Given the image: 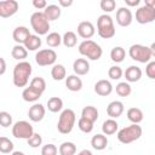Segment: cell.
Returning a JSON list of instances; mask_svg holds the SVG:
<instances>
[{
	"label": "cell",
	"mask_w": 155,
	"mask_h": 155,
	"mask_svg": "<svg viewBox=\"0 0 155 155\" xmlns=\"http://www.w3.org/2000/svg\"><path fill=\"white\" fill-rule=\"evenodd\" d=\"M31 64L27 61L18 62L13 68V85L16 87H24L27 86L29 78L31 75Z\"/></svg>",
	"instance_id": "6da1fadb"
},
{
	"label": "cell",
	"mask_w": 155,
	"mask_h": 155,
	"mask_svg": "<svg viewBox=\"0 0 155 155\" xmlns=\"http://www.w3.org/2000/svg\"><path fill=\"white\" fill-rule=\"evenodd\" d=\"M78 50L81 56L86 57L90 61H98L103 54L102 47L93 40H84L79 45Z\"/></svg>",
	"instance_id": "7a4b0ae2"
},
{
	"label": "cell",
	"mask_w": 155,
	"mask_h": 155,
	"mask_svg": "<svg viewBox=\"0 0 155 155\" xmlns=\"http://www.w3.org/2000/svg\"><path fill=\"white\" fill-rule=\"evenodd\" d=\"M143 131H142V127L139 125H136V124H132L130 126H126L121 130L117 131V140L122 144H130V143H133L136 140H138L142 136Z\"/></svg>",
	"instance_id": "3957f363"
},
{
	"label": "cell",
	"mask_w": 155,
	"mask_h": 155,
	"mask_svg": "<svg viewBox=\"0 0 155 155\" xmlns=\"http://www.w3.org/2000/svg\"><path fill=\"white\" fill-rule=\"evenodd\" d=\"M97 33L102 39H111L116 30L114 25V21L109 15H101L97 19Z\"/></svg>",
	"instance_id": "277c9868"
},
{
	"label": "cell",
	"mask_w": 155,
	"mask_h": 155,
	"mask_svg": "<svg viewBox=\"0 0 155 155\" xmlns=\"http://www.w3.org/2000/svg\"><path fill=\"white\" fill-rule=\"evenodd\" d=\"M76 121V115L73 109H64L62 110L58 122H57V130L62 134H68L73 131L74 125Z\"/></svg>",
	"instance_id": "5b68a950"
},
{
	"label": "cell",
	"mask_w": 155,
	"mask_h": 155,
	"mask_svg": "<svg viewBox=\"0 0 155 155\" xmlns=\"http://www.w3.org/2000/svg\"><path fill=\"white\" fill-rule=\"evenodd\" d=\"M30 25L36 35H46L50 30V22L45 17L44 12L36 11L30 16Z\"/></svg>",
	"instance_id": "8992f818"
},
{
	"label": "cell",
	"mask_w": 155,
	"mask_h": 155,
	"mask_svg": "<svg viewBox=\"0 0 155 155\" xmlns=\"http://www.w3.org/2000/svg\"><path fill=\"white\" fill-rule=\"evenodd\" d=\"M128 54L133 61L139 62V63H148L153 58L150 48L148 46H144V45H140V44L132 45L128 48Z\"/></svg>",
	"instance_id": "52a82bcc"
},
{
	"label": "cell",
	"mask_w": 155,
	"mask_h": 155,
	"mask_svg": "<svg viewBox=\"0 0 155 155\" xmlns=\"http://www.w3.org/2000/svg\"><path fill=\"white\" fill-rule=\"evenodd\" d=\"M33 133H34L33 126L25 120L17 121L12 126V136L17 139H29L33 136Z\"/></svg>",
	"instance_id": "ba28073f"
},
{
	"label": "cell",
	"mask_w": 155,
	"mask_h": 155,
	"mask_svg": "<svg viewBox=\"0 0 155 155\" xmlns=\"http://www.w3.org/2000/svg\"><path fill=\"white\" fill-rule=\"evenodd\" d=\"M57 61V53L52 48H44L39 50L35 54V62L40 67L53 65Z\"/></svg>",
	"instance_id": "9c48e42d"
},
{
	"label": "cell",
	"mask_w": 155,
	"mask_h": 155,
	"mask_svg": "<svg viewBox=\"0 0 155 155\" xmlns=\"http://www.w3.org/2000/svg\"><path fill=\"white\" fill-rule=\"evenodd\" d=\"M136 21L139 24H148L155 21V8L148 7L145 5L136 10Z\"/></svg>",
	"instance_id": "30bf717a"
},
{
	"label": "cell",
	"mask_w": 155,
	"mask_h": 155,
	"mask_svg": "<svg viewBox=\"0 0 155 155\" xmlns=\"http://www.w3.org/2000/svg\"><path fill=\"white\" fill-rule=\"evenodd\" d=\"M19 5L16 0H2L0 1V17L8 18L17 13Z\"/></svg>",
	"instance_id": "8fae6325"
},
{
	"label": "cell",
	"mask_w": 155,
	"mask_h": 155,
	"mask_svg": "<svg viewBox=\"0 0 155 155\" xmlns=\"http://www.w3.org/2000/svg\"><path fill=\"white\" fill-rule=\"evenodd\" d=\"M133 21V15L128 7H120L116 11V23L120 27H128Z\"/></svg>",
	"instance_id": "7c38bea8"
},
{
	"label": "cell",
	"mask_w": 155,
	"mask_h": 155,
	"mask_svg": "<svg viewBox=\"0 0 155 155\" xmlns=\"http://www.w3.org/2000/svg\"><path fill=\"white\" fill-rule=\"evenodd\" d=\"M96 28L90 21H84L78 24V35L81 36L85 40H91V38L94 35Z\"/></svg>",
	"instance_id": "4fadbf2b"
},
{
	"label": "cell",
	"mask_w": 155,
	"mask_h": 155,
	"mask_svg": "<svg viewBox=\"0 0 155 155\" xmlns=\"http://www.w3.org/2000/svg\"><path fill=\"white\" fill-rule=\"evenodd\" d=\"M45 113H46V109L45 107L41 104V103H35L33 104L29 110H28V116H29V120L33 121V122H39L41 121L44 117H45Z\"/></svg>",
	"instance_id": "5bb4252c"
},
{
	"label": "cell",
	"mask_w": 155,
	"mask_h": 155,
	"mask_svg": "<svg viewBox=\"0 0 155 155\" xmlns=\"http://www.w3.org/2000/svg\"><path fill=\"white\" fill-rule=\"evenodd\" d=\"M124 110H125V105L120 101H113L107 107V114H108V116H110V119H114V120L117 119V117H120L122 115Z\"/></svg>",
	"instance_id": "9a60e30c"
},
{
	"label": "cell",
	"mask_w": 155,
	"mask_h": 155,
	"mask_svg": "<svg viewBox=\"0 0 155 155\" xmlns=\"http://www.w3.org/2000/svg\"><path fill=\"white\" fill-rule=\"evenodd\" d=\"M94 92L98 96L107 97V96H109L113 92V85H111V82L109 80H105V79L98 80L94 84Z\"/></svg>",
	"instance_id": "2e32d148"
},
{
	"label": "cell",
	"mask_w": 155,
	"mask_h": 155,
	"mask_svg": "<svg viewBox=\"0 0 155 155\" xmlns=\"http://www.w3.org/2000/svg\"><path fill=\"white\" fill-rule=\"evenodd\" d=\"M142 69L137 65H130L125 71H124V76L126 79V82H137L140 80L142 78Z\"/></svg>",
	"instance_id": "e0dca14e"
},
{
	"label": "cell",
	"mask_w": 155,
	"mask_h": 155,
	"mask_svg": "<svg viewBox=\"0 0 155 155\" xmlns=\"http://www.w3.org/2000/svg\"><path fill=\"white\" fill-rule=\"evenodd\" d=\"M29 35H30V31L24 25H19V27L15 28V30L12 33V38L17 45H24V42L29 38Z\"/></svg>",
	"instance_id": "ac0fdd59"
},
{
	"label": "cell",
	"mask_w": 155,
	"mask_h": 155,
	"mask_svg": "<svg viewBox=\"0 0 155 155\" xmlns=\"http://www.w3.org/2000/svg\"><path fill=\"white\" fill-rule=\"evenodd\" d=\"M73 70L75 73V75L81 76V75H86L90 71V63L86 58H78L74 61L73 63Z\"/></svg>",
	"instance_id": "d6986e66"
},
{
	"label": "cell",
	"mask_w": 155,
	"mask_h": 155,
	"mask_svg": "<svg viewBox=\"0 0 155 155\" xmlns=\"http://www.w3.org/2000/svg\"><path fill=\"white\" fill-rule=\"evenodd\" d=\"M65 86H67V88L69 91L78 92V91H80L82 88V80L78 75H75V74L68 75L65 78Z\"/></svg>",
	"instance_id": "ffe728a7"
},
{
	"label": "cell",
	"mask_w": 155,
	"mask_h": 155,
	"mask_svg": "<svg viewBox=\"0 0 155 155\" xmlns=\"http://www.w3.org/2000/svg\"><path fill=\"white\" fill-rule=\"evenodd\" d=\"M61 12H62L61 7H59L58 5H54V4L47 5V6L45 7V10H44V15H45V17L47 18L48 22L58 19V18L61 17Z\"/></svg>",
	"instance_id": "44dd1931"
},
{
	"label": "cell",
	"mask_w": 155,
	"mask_h": 155,
	"mask_svg": "<svg viewBox=\"0 0 155 155\" xmlns=\"http://www.w3.org/2000/svg\"><path fill=\"white\" fill-rule=\"evenodd\" d=\"M41 44H42V41H41V39H40L39 35L30 34L29 38L25 40V42H24L23 46L25 47L27 51H36V50H39L41 47Z\"/></svg>",
	"instance_id": "7402d4cb"
},
{
	"label": "cell",
	"mask_w": 155,
	"mask_h": 155,
	"mask_svg": "<svg viewBox=\"0 0 155 155\" xmlns=\"http://www.w3.org/2000/svg\"><path fill=\"white\" fill-rule=\"evenodd\" d=\"M91 145L94 150H104L108 145V138L103 133L94 134L91 139Z\"/></svg>",
	"instance_id": "603a6c76"
},
{
	"label": "cell",
	"mask_w": 155,
	"mask_h": 155,
	"mask_svg": "<svg viewBox=\"0 0 155 155\" xmlns=\"http://www.w3.org/2000/svg\"><path fill=\"white\" fill-rule=\"evenodd\" d=\"M127 119L132 122V124H136V125H139L142 121H143V117H144V114L142 111V109L137 108V107H132L127 110Z\"/></svg>",
	"instance_id": "cb8c5ba5"
},
{
	"label": "cell",
	"mask_w": 155,
	"mask_h": 155,
	"mask_svg": "<svg viewBox=\"0 0 155 155\" xmlns=\"http://www.w3.org/2000/svg\"><path fill=\"white\" fill-rule=\"evenodd\" d=\"M119 130V124L114 119H108L102 125V132L104 136H111L116 133Z\"/></svg>",
	"instance_id": "d4e9b609"
},
{
	"label": "cell",
	"mask_w": 155,
	"mask_h": 155,
	"mask_svg": "<svg viewBox=\"0 0 155 155\" xmlns=\"http://www.w3.org/2000/svg\"><path fill=\"white\" fill-rule=\"evenodd\" d=\"M98 115H99L98 114V109L96 107H93V105H87L81 111V117H85V119L90 120L93 124L98 120Z\"/></svg>",
	"instance_id": "484cf974"
},
{
	"label": "cell",
	"mask_w": 155,
	"mask_h": 155,
	"mask_svg": "<svg viewBox=\"0 0 155 155\" xmlns=\"http://www.w3.org/2000/svg\"><path fill=\"white\" fill-rule=\"evenodd\" d=\"M51 76L56 81H61L67 78V70L63 64H53L51 69Z\"/></svg>",
	"instance_id": "4316f807"
},
{
	"label": "cell",
	"mask_w": 155,
	"mask_h": 155,
	"mask_svg": "<svg viewBox=\"0 0 155 155\" xmlns=\"http://www.w3.org/2000/svg\"><path fill=\"white\" fill-rule=\"evenodd\" d=\"M11 56H12V58H15V59L22 62V61H24V59L27 58L28 51L25 50V47H24L23 45H17V44H16V45L12 47V50H11Z\"/></svg>",
	"instance_id": "83f0119b"
},
{
	"label": "cell",
	"mask_w": 155,
	"mask_h": 155,
	"mask_svg": "<svg viewBox=\"0 0 155 155\" xmlns=\"http://www.w3.org/2000/svg\"><path fill=\"white\" fill-rule=\"evenodd\" d=\"M62 44L68 47V48H71V47H75L76 44H78V36L74 31H65L64 35L62 36Z\"/></svg>",
	"instance_id": "f1b7e54d"
},
{
	"label": "cell",
	"mask_w": 155,
	"mask_h": 155,
	"mask_svg": "<svg viewBox=\"0 0 155 155\" xmlns=\"http://www.w3.org/2000/svg\"><path fill=\"white\" fill-rule=\"evenodd\" d=\"M41 97V93L36 92L35 90H33L31 87H25L22 92V98L25 101V102H29V103H34L36 101H39V98Z\"/></svg>",
	"instance_id": "f546056e"
},
{
	"label": "cell",
	"mask_w": 155,
	"mask_h": 155,
	"mask_svg": "<svg viewBox=\"0 0 155 155\" xmlns=\"http://www.w3.org/2000/svg\"><path fill=\"white\" fill-rule=\"evenodd\" d=\"M126 57V51L121 46H115L110 51V58L115 63H121Z\"/></svg>",
	"instance_id": "4dcf8cb0"
},
{
	"label": "cell",
	"mask_w": 155,
	"mask_h": 155,
	"mask_svg": "<svg viewBox=\"0 0 155 155\" xmlns=\"http://www.w3.org/2000/svg\"><path fill=\"white\" fill-rule=\"evenodd\" d=\"M59 155H75L76 145L73 142H63L58 148Z\"/></svg>",
	"instance_id": "1f68e13d"
},
{
	"label": "cell",
	"mask_w": 155,
	"mask_h": 155,
	"mask_svg": "<svg viewBox=\"0 0 155 155\" xmlns=\"http://www.w3.org/2000/svg\"><path fill=\"white\" fill-rule=\"evenodd\" d=\"M29 87H31L33 90H35L36 92L42 94L44 91L46 90V81L41 76H35V78L31 79V81L29 84Z\"/></svg>",
	"instance_id": "d6a6232c"
},
{
	"label": "cell",
	"mask_w": 155,
	"mask_h": 155,
	"mask_svg": "<svg viewBox=\"0 0 155 155\" xmlns=\"http://www.w3.org/2000/svg\"><path fill=\"white\" fill-rule=\"evenodd\" d=\"M47 109L51 113H58L63 109V101L59 97H51L47 101Z\"/></svg>",
	"instance_id": "836d02e7"
},
{
	"label": "cell",
	"mask_w": 155,
	"mask_h": 155,
	"mask_svg": "<svg viewBox=\"0 0 155 155\" xmlns=\"http://www.w3.org/2000/svg\"><path fill=\"white\" fill-rule=\"evenodd\" d=\"M115 92H116V94L120 96V97H128V96L131 94V92H132V87H131V85H130L128 82L122 81V82H119V84L116 85Z\"/></svg>",
	"instance_id": "e575fe53"
},
{
	"label": "cell",
	"mask_w": 155,
	"mask_h": 155,
	"mask_svg": "<svg viewBox=\"0 0 155 155\" xmlns=\"http://www.w3.org/2000/svg\"><path fill=\"white\" fill-rule=\"evenodd\" d=\"M46 44L50 46V47H58L61 44H62V36L59 35V33L57 31H52V33H48L47 36H46Z\"/></svg>",
	"instance_id": "d590c367"
},
{
	"label": "cell",
	"mask_w": 155,
	"mask_h": 155,
	"mask_svg": "<svg viewBox=\"0 0 155 155\" xmlns=\"http://www.w3.org/2000/svg\"><path fill=\"white\" fill-rule=\"evenodd\" d=\"M13 143L7 137H0V153L11 154L13 151Z\"/></svg>",
	"instance_id": "8d00e7d4"
},
{
	"label": "cell",
	"mask_w": 155,
	"mask_h": 155,
	"mask_svg": "<svg viewBox=\"0 0 155 155\" xmlns=\"http://www.w3.org/2000/svg\"><path fill=\"white\" fill-rule=\"evenodd\" d=\"M78 127L84 133H91L93 130V122H91L90 120H87L85 117H80L78 121Z\"/></svg>",
	"instance_id": "74e56055"
},
{
	"label": "cell",
	"mask_w": 155,
	"mask_h": 155,
	"mask_svg": "<svg viewBox=\"0 0 155 155\" xmlns=\"http://www.w3.org/2000/svg\"><path fill=\"white\" fill-rule=\"evenodd\" d=\"M99 5H101V8L105 12V15L113 12L116 8V1L115 0H102Z\"/></svg>",
	"instance_id": "f35d334b"
},
{
	"label": "cell",
	"mask_w": 155,
	"mask_h": 155,
	"mask_svg": "<svg viewBox=\"0 0 155 155\" xmlns=\"http://www.w3.org/2000/svg\"><path fill=\"white\" fill-rule=\"evenodd\" d=\"M122 75H124V71L119 65H113L108 70V76L111 80H119V79L122 78Z\"/></svg>",
	"instance_id": "ab89813d"
},
{
	"label": "cell",
	"mask_w": 155,
	"mask_h": 155,
	"mask_svg": "<svg viewBox=\"0 0 155 155\" xmlns=\"http://www.w3.org/2000/svg\"><path fill=\"white\" fill-rule=\"evenodd\" d=\"M0 126L10 127L12 126V115L7 111H0Z\"/></svg>",
	"instance_id": "60d3db41"
},
{
	"label": "cell",
	"mask_w": 155,
	"mask_h": 155,
	"mask_svg": "<svg viewBox=\"0 0 155 155\" xmlns=\"http://www.w3.org/2000/svg\"><path fill=\"white\" fill-rule=\"evenodd\" d=\"M27 143H28V145L29 147H31V148H39L41 144H42V137L39 134V133H33V136L29 138V139H27Z\"/></svg>",
	"instance_id": "b9f144b4"
},
{
	"label": "cell",
	"mask_w": 155,
	"mask_h": 155,
	"mask_svg": "<svg viewBox=\"0 0 155 155\" xmlns=\"http://www.w3.org/2000/svg\"><path fill=\"white\" fill-rule=\"evenodd\" d=\"M57 153H58V149L52 143L46 144L41 148V155H57Z\"/></svg>",
	"instance_id": "7bdbcfd3"
},
{
	"label": "cell",
	"mask_w": 155,
	"mask_h": 155,
	"mask_svg": "<svg viewBox=\"0 0 155 155\" xmlns=\"http://www.w3.org/2000/svg\"><path fill=\"white\" fill-rule=\"evenodd\" d=\"M145 74L149 79L154 80L155 79V62L154 61H150L147 63V67H145Z\"/></svg>",
	"instance_id": "ee69618b"
},
{
	"label": "cell",
	"mask_w": 155,
	"mask_h": 155,
	"mask_svg": "<svg viewBox=\"0 0 155 155\" xmlns=\"http://www.w3.org/2000/svg\"><path fill=\"white\" fill-rule=\"evenodd\" d=\"M31 4L36 10H45V7L47 6L46 0H33Z\"/></svg>",
	"instance_id": "f6af8a7d"
},
{
	"label": "cell",
	"mask_w": 155,
	"mask_h": 155,
	"mask_svg": "<svg viewBox=\"0 0 155 155\" xmlns=\"http://www.w3.org/2000/svg\"><path fill=\"white\" fill-rule=\"evenodd\" d=\"M73 5V0H59L58 6L59 7H69Z\"/></svg>",
	"instance_id": "bcb514c9"
},
{
	"label": "cell",
	"mask_w": 155,
	"mask_h": 155,
	"mask_svg": "<svg viewBox=\"0 0 155 155\" xmlns=\"http://www.w3.org/2000/svg\"><path fill=\"white\" fill-rule=\"evenodd\" d=\"M5 71H6V61L2 57H0V76L4 75Z\"/></svg>",
	"instance_id": "7dc6e473"
},
{
	"label": "cell",
	"mask_w": 155,
	"mask_h": 155,
	"mask_svg": "<svg viewBox=\"0 0 155 155\" xmlns=\"http://www.w3.org/2000/svg\"><path fill=\"white\" fill-rule=\"evenodd\" d=\"M125 4L128 7H134V6H138L140 4V0H125Z\"/></svg>",
	"instance_id": "c3c4849f"
},
{
	"label": "cell",
	"mask_w": 155,
	"mask_h": 155,
	"mask_svg": "<svg viewBox=\"0 0 155 155\" xmlns=\"http://www.w3.org/2000/svg\"><path fill=\"white\" fill-rule=\"evenodd\" d=\"M145 6L148 7H151V8H155V0H145Z\"/></svg>",
	"instance_id": "681fc988"
},
{
	"label": "cell",
	"mask_w": 155,
	"mask_h": 155,
	"mask_svg": "<svg viewBox=\"0 0 155 155\" xmlns=\"http://www.w3.org/2000/svg\"><path fill=\"white\" fill-rule=\"evenodd\" d=\"M78 155H92V153L90 150H87V149H84L80 153H78Z\"/></svg>",
	"instance_id": "f907efd6"
},
{
	"label": "cell",
	"mask_w": 155,
	"mask_h": 155,
	"mask_svg": "<svg viewBox=\"0 0 155 155\" xmlns=\"http://www.w3.org/2000/svg\"><path fill=\"white\" fill-rule=\"evenodd\" d=\"M149 48H150V52H151L153 57H155V44H151V45L149 46Z\"/></svg>",
	"instance_id": "816d5d0a"
},
{
	"label": "cell",
	"mask_w": 155,
	"mask_h": 155,
	"mask_svg": "<svg viewBox=\"0 0 155 155\" xmlns=\"http://www.w3.org/2000/svg\"><path fill=\"white\" fill-rule=\"evenodd\" d=\"M11 155H25L23 151H19V150H15V151H12L11 153Z\"/></svg>",
	"instance_id": "f5cc1de1"
}]
</instances>
